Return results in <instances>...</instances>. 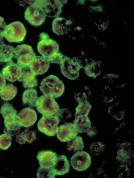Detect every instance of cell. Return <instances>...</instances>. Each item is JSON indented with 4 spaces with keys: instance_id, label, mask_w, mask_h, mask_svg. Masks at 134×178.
I'll use <instances>...</instances> for the list:
<instances>
[{
    "instance_id": "obj_1",
    "label": "cell",
    "mask_w": 134,
    "mask_h": 178,
    "mask_svg": "<svg viewBox=\"0 0 134 178\" xmlns=\"http://www.w3.org/2000/svg\"><path fill=\"white\" fill-rule=\"evenodd\" d=\"M40 91L45 95L58 98L61 96L65 91L63 82L56 76L50 75L43 78L39 86Z\"/></svg>"
},
{
    "instance_id": "obj_2",
    "label": "cell",
    "mask_w": 134,
    "mask_h": 178,
    "mask_svg": "<svg viewBox=\"0 0 134 178\" xmlns=\"http://www.w3.org/2000/svg\"><path fill=\"white\" fill-rule=\"evenodd\" d=\"M30 2L24 12V18L31 25L35 27L40 26L44 22L46 17L41 6V0Z\"/></svg>"
},
{
    "instance_id": "obj_3",
    "label": "cell",
    "mask_w": 134,
    "mask_h": 178,
    "mask_svg": "<svg viewBox=\"0 0 134 178\" xmlns=\"http://www.w3.org/2000/svg\"><path fill=\"white\" fill-rule=\"evenodd\" d=\"M27 34L23 24L15 21L7 25L3 32V37L9 42L19 43L23 42Z\"/></svg>"
},
{
    "instance_id": "obj_4",
    "label": "cell",
    "mask_w": 134,
    "mask_h": 178,
    "mask_svg": "<svg viewBox=\"0 0 134 178\" xmlns=\"http://www.w3.org/2000/svg\"><path fill=\"white\" fill-rule=\"evenodd\" d=\"M39 41L37 48L39 53L48 59L59 51V46L55 40L51 39L49 35L45 32L40 33L39 35Z\"/></svg>"
},
{
    "instance_id": "obj_5",
    "label": "cell",
    "mask_w": 134,
    "mask_h": 178,
    "mask_svg": "<svg viewBox=\"0 0 134 178\" xmlns=\"http://www.w3.org/2000/svg\"><path fill=\"white\" fill-rule=\"evenodd\" d=\"M59 66L62 74L70 80H74L79 77L80 71L82 67L80 61L77 57L71 58L65 55Z\"/></svg>"
},
{
    "instance_id": "obj_6",
    "label": "cell",
    "mask_w": 134,
    "mask_h": 178,
    "mask_svg": "<svg viewBox=\"0 0 134 178\" xmlns=\"http://www.w3.org/2000/svg\"><path fill=\"white\" fill-rule=\"evenodd\" d=\"M36 107L38 112L43 116L54 115L59 108L54 98L44 95L38 98L36 102Z\"/></svg>"
},
{
    "instance_id": "obj_7",
    "label": "cell",
    "mask_w": 134,
    "mask_h": 178,
    "mask_svg": "<svg viewBox=\"0 0 134 178\" xmlns=\"http://www.w3.org/2000/svg\"><path fill=\"white\" fill-rule=\"evenodd\" d=\"M60 121L59 119L54 115H43L38 122V130L47 136L53 137L58 131Z\"/></svg>"
},
{
    "instance_id": "obj_8",
    "label": "cell",
    "mask_w": 134,
    "mask_h": 178,
    "mask_svg": "<svg viewBox=\"0 0 134 178\" xmlns=\"http://www.w3.org/2000/svg\"><path fill=\"white\" fill-rule=\"evenodd\" d=\"M36 56L32 47L25 44L19 45L15 48L14 57L17 63L22 67L29 66Z\"/></svg>"
},
{
    "instance_id": "obj_9",
    "label": "cell",
    "mask_w": 134,
    "mask_h": 178,
    "mask_svg": "<svg viewBox=\"0 0 134 178\" xmlns=\"http://www.w3.org/2000/svg\"><path fill=\"white\" fill-rule=\"evenodd\" d=\"M67 0H41V6L46 17L49 18L59 17L62 12V8Z\"/></svg>"
},
{
    "instance_id": "obj_10",
    "label": "cell",
    "mask_w": 134,
    "mask_h": 178,
    "mask_svg": "<svg viewBox=\"0 0 134 178\" xmlns=\"http://www.w3.org/2000/svg\"><path fill=\"white\" fill-rule=\"evenodd\" d=\"M70 163L72 167L75 170L78 171H84L91 165V156L86 151H77L71 157Z\"/></svg>"
},
{
    "instance_id": "obj_11",
    "label": "cell",
    "mask_w": 134,
    "mask_h": 178,
    "mask_svg": "<svg viewBox=\"0 0 134 178\" xmlns=\"http://www.w3.org/2000/svg\"><path fill=\"white\" fill-rule=\"evenodd\" d=\"M23 67L13 61L7 63L3 67L1 73L7 81L14 82L20 79Z\"/></svg>"
},
{
    "instance_id": "obj_12",
    "label": "cell",
    "mask_w": 134,
    "mask_h": 178,
    "mask_svg": "<svg viewBox=\"0 0 134 178\" xmlns=\"http://www.w3.org/2000/svg\"><path fill=\"white\" fill-rule=\"evenodd\" d=\"M4 119L5 129L12 136L17 135L22 127L17 113H12L2 117Z\"/></svg>"
},
{
    "instance_id": "obj_13",
    "label": "cell",
    "mask_w": 134,
    "mask_h": 178,
    "mask_svg": "<svg viewBox=\"0 0 134 178\" xmlns=\"http://www.w3.org/2000/svg\"><path fill=\"white\" fill-rule=\"evenodd\" d=\"M78 133L73 123L65 122L58 127L56 136L60 141L67 142L77 136Z\"/></svg>"
},
{
    "instance_id": "obj_14",
    "label": "cell",
    "mask_w": 134,
    "mask_h": 178,
    "mask_svg": "<svg viewBox=\"0 0 134 178\" xmlns=\"http://www.w3.org/2000/svg\"><path fill=\"white\" fill-rule=\"evenodd\" d=\"M58 155L56 152L52 150H43L38 152L36 157L40 166L49 168L54 165Z\"/></svg>"
},
{
    "instance_id": "obj_15",
    "label": "cell",
    "mask_w": 134,
    "mask_h": 178,
    "mask_svg": "<svg viewBox=\"0 0 134 178\" xmlns=\"http://www.w3.org/2000/svg\"><path fill=\"white\" fill-rule=\"evenodd\" d=\"M22 126L25 128L34 125L37 120V116L35 110L30 107H26L21 110L17 114Z\"/></svg>"
},
{
    "instance_id": "obj_16",
    "label": "cell",
    "mask_w": 134,
    "mask_h": 178,
    "mask_svg": "<svg viewBox=\"0 0 134 178\" xmlns=\"http://www.w3.org/2000/svg\"><path fill=\"white\" fill-rule=\"evenodd\" d=\"M50 64L48 58L42 56H36L29 66L31 71L37 75L45 73L49 69Z\"/></svg>"
},
{
    "instance_id": "obj_17",
    "label": "cell",
    "mask_w": 134,
    "mask_h": 178,
    "mask_svg": "<svg viewBox=\"0 0 134 178\" xmlns=\"http://www.w3.org/2000/svg\"><path fill=\"white\" fill-rule=\"evenodd\" d=\"M22 67L21 77L18 81L22 82L23 87L30 89L37 86L38 81L36 75L31 71L29 66Z\"/></svg>"
},
{
    "instance_id": "obj_18",
    "label": "cell",
    "mask_w": 134,
    "mask_h": 178,
    "mask_svg": "<svg viewBox=\"0 0 134 178\" xmlns=\"http://www.w3.org/2000/svg\"><path fill=\"white\" fill-rule=\"evenodd\" d=\"M70 20H67L63 17H58L54 18L52 23L53 32L57 35H60L67 34L69 31V27L72 24Z\"/></svg>"
},
{
    "instance_id": "obj_19",
    "label": "cell",
    "mask_w": 134,
    "mask_h": 178,
    "mask_svg": "<svg viewBox=\"0 0 134 178\" xmlns=\"http://www.w3.org/2000/svg\"><path fill=\"white\" fill-rule=\"evenodd\" d=\"M51 168L56 175H62L69 172L70 164L65 156L58 155L55 164Z\"/></svg>"
},
{
    "instance_id": "obj_20",
    "label": "cell",
    "mask_w": 134,
    "mask_h": 178,
    "mask_svg": "<svg viewBox=\"0 0 134 178\" xmlns=\"http://www.w3.org/2000/svg\"><path fill=\"white\" fill-rule=\"evenodd\" d=\"M36 138V130L28 127L25 128L17 134L15 141L20 144L22 145L25 144L26 142L29 144H31L35 142Z\"/></svg>"
},
{
    "instance_id": "obj_21",
    "label": "cell",
    "mask_w": 134,
    "mask_h": 178,
    "mask_svg": "<svg viewBox=\"0 0 134 178\" xmlns=\"http://www.w3.org/2000/svg\"><path fill=\"white\" fill-rule=\"evenodd\" d=\"M15 48L5 44L4 41L0 43V64L12 61Z\"/></svg>"
},
{
    "instance_id": "obj_22",
    "label": "cell",
    "mask_w": 134,
    "mask_h": 178,
    "mask_svg": "<svg viewBox=\"0 0 134 178\" xmlns=\"http://www.w3.org/2000/svg\"><path fill=\"white\" fill-rule=\"evenodd\" d=\"M75 117L73 124L78 133H86L92 127L91 121L88 116L79 115Z\"/></svg>"
},
{
    "instance_id": "obj_23",
    "label": "cell",
    "mask_w": 134,
    "mask_h": 178,
    "mask_svg": "<svg viewBox=\"0 0 134 178\" xmlns=\"http://www.w3.org/2000/svg\"><path fill=\"white\" fill-rule=\"evenodd\" d=\"M36 90L34 88L28 89L24 91L22 96L23 104L27 105L29 107H36V101L38 98Z\"/></svg>"
},
{
    "instance_id": "obj_24",
    "label": "cell",
    "mask_w": 134,
    "mask_h": 178,
    "mask_svg": "<svg viewBox=\"0 0 134 178\" xmlns=\"http://www.w3.org/2000/svg\"><path fill=\"white\" fill-rule=\"evenodd\" d=\"M17 91V87L12 84H5L0 90V97L4 101H9L16 96Z\"/></svg>"
},
{
    "instance_id": "obj_25",
    "label": "cell",
    "mask_w": 134,
    "mask_h": 178,
    "mask_svg": "<svg viewBox=\"0 0 134 178\" xmlns=\"http://www.w3.org/2000/svg\"><path fill=\"white\" fill-rule=\"evenodd\" d=\"M67 143V149L69 151H81L84 147L82 138L80 136H76Z\"/></svg>"
},
{
    "instance_id": "obj_26",
    "label": "cell",
    "mask_w": 134,
    "mask_h": 178,
    "mask_svg": "<svg viewBox=\"0 0 134 178\" xmlns=\"http://www.w3.org/2000/svg\"><path fill=\"white\" fill-rule=\"evenodd\" d=\"M123 145L121 149L118 151L116 159L120 163L125 164L128 163L131 159L132 153L129 148L128 149V144L126 146L125 144Z\"/></svg>"
},
{
    "instance_id": "obj_27",
    "label": "cell",
    "mask_w": 134,
    "mask_h": 178,
    "mask_svg": "<svg viewBox=\"0 0 134 178\" xmlns=\"http://www.w3.org/2000/svg\"><path fill=\"white\" fill-rule=\"evenodd\" d=\"M3 133L0 135V149L3 150L8 149L11 145L12 136L4 129Z\"/></svg>"
},
{
    "instance_id": "obj_28",
    "label": "cell",
    "mask_w": 134,
    "mask_h": 178,
    "mask_svg": "<svg viewBox=\"0 0 134 178\" xmlns=\"http://www.w3.org/2000/svg\"><path fill=\"white\" fill-rule=\"evenodd\" d=\"M91 108L92 106L88 101L79 104L75 108V117L79 115L88 116Z\"/></svg>"
},
{
    "instance_id": "obj_29",
    "label": "cell",
    "mask_w": 134,
    "mask_h": 178,
    "mask_svg": "<svg viewBox=\"0 0 134 178\" xmlns=\"http://www.w3.org/2000/svg\"><path fill=\"white\" fill-rule=\"evenodd\" d=\"M36 175L37 178H55L56 175L51 167L47 168L41 166L37 170Z\"/></svg>"
},
{
    "instance_id": "obj_30",
    "label": "cell",
    "mask_w": 134,
    "mask_h": 178,
    "mask_svg": "<svg viewBox=\"0 0 134 178\" xmlns=\"http://www.w3.org/2000/svg\"><path fill=\"white\" fill-rule=\"evenodd\" d=\"M86 67V73L89 76L95 78L99 75L100 70L98 65L96 63L93 62Z\"/></svg>"
},
{
    "instance_id": "obj_31",
    "label": "cell",
    "mask_w": 134,
    "mask_h": 178,
    "mask_svg": "<svg viewBox=\"0 0 134 178\" xmlns=\"http://www.w3.org/2000/svg\"><path fill=\"white\" fill-rule=\"evenodd\" d=\"M105 146L102 142H95L91 144L90 149L92 154L97 155L104 151Z\"/></svg>"
},
{
    "instance_id": "obj_32",
    "label": "cell",
    "mask_w": 134,
    "mask_h": 178,
    "mask_svg": "<svg viewBox=\"0 0 134 178\" xmlns=\"http://www.w3.org/2000/svg\"><path fill=\"white\" fill-rule=\"evenodd\" d=\"M54 115L58 117L60 120H62L63 121L72 117V114L66 108L62 109L59 108L58 112Z\"/></svg>"
},
{
    "instance_id": "obj_33",
    "label": "cell",
    "mask_w": 134,
    "mask_h": 178,
    "mask_svg": "<svg viewBox=\"0 0 134 178\" xmlns=\"http://www.w3.org/2000/svg\"><path fill=\"white\" fill-rule=\"evenodd\" d=\"M89 95L88 92L81 91L76 93L74 96V98L79 104L84 103L87 101V97Z\"/></svg>"
},
{
    "instance_id": "obj_34",
    "label": "cell",
    "mask_w": 134,
    "mask_h": 178,
    "mask_svg": "<svg viewBox=\"0 0 134 178\" xmlns=\"http://www.w3.org/2000/svg\"><path fill=\"white\" fill-rule=\"evenodd\" d=\"M64 56L65 55L61 52H59L48 59L51 63L57 64L60 65L61 64Z\"/></svg>"
},
{
    "instance_id": "obj_35",
    "label": "cell",
    "mask_w": 134,
    "mask_h": 178,
    "mask_svg": "<svg viewBox=\"0 0 134 178\" xmlns=\"http://www.w3.org/2000/svg\"><path fill=\"white\" fill-rule=\"evenodd\" d=\"M7 25L4 18L0 16V40H3V32Z\"/></svg>"
},
{
    "instance_id": "obj_36",
    "label": "cell",
    "mask_w": 134,
    "mask_h": 178,
    "mask_svg": "<svg viewBox=\"0 0 134 178\" xmlns=\"http://www.w3.org/2000/svg\"><path fill=\"white\" fill-rule=\"evenodd\" d=\"M87 135L91 137L96 135L97 134V130L95 127H92L86 132Z\"/></svg>"
},
{
    "instance_id": "obj_37",
    "label": "cell",
    "mask_w": 134,
    "mask_h": 178,
    "mask_svg": "<svg viewBox=\"0 0 134 178\" xmlns=\"http://www.w3.org/2000/svg\"><path fill=\"white\" fill-rule=\"evenodd\" d=\"M5 78L2 73L0 72V89L3 87L6 84Z\"/></svg>"
},
{
    "instance_id": "obj_38",
    "label": "cell",
    "mask_w": 134,
    "mask_h": 178,
    "mask_svg": "<svg viewBox=\"0 0 134 178\" xmlns=\"http://www.w3.org/2000/svg\"><path fill=\"white\" fill-rule=\"evenodd\" d=\"M93 9L99 12H101L102 11V8L100 6L93 7Z\"/></svg>"
},
{
    "instance_id": "obj_39",
    "label": "cell",
    "mask_w": 134,
    "mask_h": 178,
    "mask_svg": "<svg viewBox=\"0 0 134 178\" xmlns=\"http://www.w3.org/2000/svg\"><path fill=\"white\" fill-rule=\"evenodd\" d=\"M85 1L84 0H80L79 1V2L80 3L82 4L84 3L85 2Z\"/></svg>"
},
{
    "instance_id": "obj_40",
    "label": "cell",
    "mask_w": 134,
    "mask_h": 178,
    "mask_svg": "<svg viewBox=\"0 0 134 178\" xmlns=\"http://www.w3.org/2000/svg\"><path fill=\"white\" fill-rule=\"evenodd\" d=\"M77 30H81V28L79 27H77Z\"/></svg>"
}]
</instances>
